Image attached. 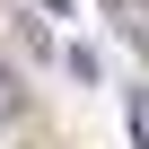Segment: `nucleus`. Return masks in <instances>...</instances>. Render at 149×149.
<instances>
[{
  "instance_id": "7ed1b4c3",
  "label": "nucleus",
  "mask_w": 149,
  "mask_h": 149,
  "mask_svg": "<svg viewBox=\"0 0 149 149\" xmlns=\"http://www.w3.org/2000/svg\"><path fill=\"white\" fill-rule=\"evenodd\" d=\"M9 105H18V88H9V79H0V114H9Z\"/></svg>"
},
{
  "instance_id": "f03ea898",
  "label": "nucleus",
  "mask_w": 149,
  "mask_h": 149,
  "mask_svg": "<svg viewBox=\"0 0 149 149\" xmlns=\"http://www.w3.org/2000/svg\"><path fill=\"white\" fill-rule=\"evenodd\" d=\"M132 140H140V149H149V97H140V105H132Z\"/></svg>"
},
{
  "instance_id": "f257e3e1",
  "label": "nucleus",
  "mask_w": 149,
  "mask_h": 149,
  "mask_svg": "<svg viewBox=\"0 0 149 149\" xmlns=\"http://www.w3.org/2000/svg\"><path fill=\"white\" fill-rule=\"evenodd\" d=\"M105 18H114V26L140 44V53H149V0H105Z\"/></svg>"
}]
</instances>
